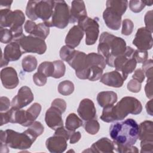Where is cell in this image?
<instances>
[{
    "label": "cell",
    "instance_id": "1",
    "mask_svg": "<svg viewBox=\"0 0 153 153\" xmlns=\"http://www.w3.org/2000/svg\"><path fill=\"white\" fill-rule=\"evenodd\" d=\"M142 106L135 97H123L115 106L108 105L103 108L100 119L106 123H111L124 120L129 114L137 115L141 112Z\"/></svg>",
    "mask_w": 153,
    "mask_h": 153
},
{
    "label": "cell",
    "instance_id": "2",
    "mask_svg": "<svg viewBox=\"0 0 153 153\" xmlns=\"http://www.w3.org/2000/svg\"><path fill=\"white\" fill-rule=\"evenodd\" d=\"M139 125L132 118L112 124L109 135L115 144L121 146H132L138 139Z\"/></svg>",
    "mask_w": 153,
    "mask_h": 153
},
{
    "label": "cell",
    "instance_id": "3",
    "mask_svg": "<svg viewBox=\"0 0 153 153\" xmlns=\"http://www.w3.org/2000/svg\"><path fill=\"white\" fill-rule=\"evenodd\" d=\"M126 47V42L122 38L104 32L100 35L97 51L105 58L106 64L113 68L114 59L123 54Z\"/></svg>",
    "mask_w": 153,
    "mask_h": 153
},
{
    "label": "cell",
    "instance_id": "4",
    "mask_svg": "<svg viewBox=\"0 0 153 153\" xmlns=\"http://www.w3.org/2000/svg\"><path fill=\"white\" fill-rule=\"evenodd\" d=\"M25 20V14L21 10L11 11L9 8L1 9L0 27L10 28L14 35L13 41L17 42L24 35L22 26Z\"/></svg>",
    "mask_w": 153,
    "mask_h": 153
},
{
    "label": "cell",
    "instance_id": "5",
    "mask_svg": "<svg viewBox=\"0 0 153 153\" xmlns=\"http://www.w3.org/2000/svg\"><path fill=\"white\" fill-rule=\"evenodd\" d=\"M0 135L1 144L16 149H29L36 140L26 130L23 133H19L11 129H7L5 131L1 130Z\"/></svg>",
    "mask_w": 153,
    "mask_h": 153
},
{
    "label": "cell",
    "instance_id": "6",
    "mask_svg": "<svg viewBox=\"0 0 153 153\" xmlns=\"http://www.w3.org/2000/svg\"><path fill=\"white\" fill-rule=\"evenodd\" d=\"M54 1H29L26 8V14L30 20L41 19L44 22L49 21L52 16Z\"/></svg>",
    "mask_w": 153,
    "mask_h": 153
},
{
    "label": "cell",
    "instance_id": "7",
    "mask_svg": "<svg viewBox=\"0 0 153 153\" xmlns=\"http://www.w3.org/2000/svg\"><path fill=\"white\" fill-rule=\"evenodd\" d=\"M69 8L65 1H54L51 20L44 22L48 27L65 28L69 22Z\"/></svg>",
    "mask_w": 153,
    "mask_h": 153
},
{
    "label": "cell",
    "instance_id": "8",
    "mask_svg": "<svg viewBox=\"0 0 153 153\" xmlns=\"http://www.w3.org/2000/svg\"><path fill=\"white\" fill-rule=\"evenodd\" d=\"M67 62L75 69V75L78 78L88 79L89 67L87 62V54L84 52L75 50Z\"/></svg>",
    "mask_w": 153,
    "mask_h": 153
},
{
    "label": "cell",
    "instance_id": "9",
    "mask_svg": "<svg viewBox=\"0 0 153 153\" xmlns=\"http://www.w3.org/2000/svg\"><path fill=\"white\" fill-rule=\"evenodd\" d=\"M17 42L20 44L23 53H33L42 54L47 50V45L44 39L30 35L28 36L23 35Z\"/></svg>",
    "mask_w": 153,
    "mask_h": 153
},
{
    "label": "cell",
    "instance_id": "10",
    "mask_svg": "<svg viewBox=\"0 0 153 153\" xmlns=\"http://www.w3.org/2000/svg\"><path fill=\"white\" fill-rule=\"evenodd\" d=\"M77 23L85 33V44L88 45L94 44L99 33V25L97 21L85 16L79 20Z\"/></svg>",
    "mask_w": 153,
    "mask_h": 153
},
{
    "label": "cell",
    "instance_id": "11",
    "mask_svg": "<svg viewBox=\"0 0 153 153\" xmlns=\"http://www.w3.org/2000/svg\"><path fill=\"white\" fill-rule=\"evenodd\" d=\"M133 44L137 48V50L145 51L150 50L153 45L152 32L145 27L139 28L133 40Z\"/></svg>",
    "mask_w": 153,
    "mask_h": 153
},
{
    "label": "cell",
    "instance_id": "12",
    "mask_svg": "<svg viewBox=\"0 0 153 153\" xmlns=\"http://www.w3.org/2000/svg\"><path fill=\"white\" fill-rule=\"evenodd\" d=\"M33 94L29 87L27 86L22 87L18 91L16 96H15L11 103V107L21 109L29 104L33 100Z\"/></svg>",
    "mask_w": 153,
    "mask_h": 153
},
{
    "label": "cell",
    "instance_id": "13",
    "mask_svg": "<svg viewBox=\"0 0 153 153\" xmlns=\"http://www.w3.org/2000/svg\"><path fill=\"white\" fill-rule=\"evenodd\" d=\"M77 112L80 118L85 121L97 118L94 104L89 99H84L80 102Z\"/></svg>",
    "mask_w": 153,
    "mask_h": 153
},
{
    "label": "cell",
    "instance_id": "14",
    "mask_svg": "<svg viewBox=\"0 0 153 153\" xmlns=\"http://www.w3.org/2000/svg\"><path fill=\"white\" fill-rule=\"evenodd\" d=\"M62 112L57 108L51 106L47 109L45 115V121L47 125L53 130L63 126V122L62 117Z\"/></svg>",
    "mask_w": 153,
    "mask_h": 153
},
{
    "label": "cell",
    "instance_id": "15",
    "mask_svg": "<svg viewBox=\"0 0 153 153\" xmlns=\"http://www.w3.org/2000/svg\"><path fill=\"white\" fill-rule=\"evenodd\" d=\"M1 79L3 86L7 89H13L19 83L17 72L12 67H6L1 70Z\"/></svg>",
    "mask_w": 153,
    "mask_h": 153
},
{
    "label": "cell",
    "instance_id": "16",
    "mask_svg": "<svg viewBox=\"0 0 153 153\" xmlns=\"http://www.w3.org/2000/svg\"><path fill=\"white\" fill-rule=\"evenodd\" d=\"M67 139L58 134H54L46 140L45 146L51 153H62L67 148Z\"/></svg>",
    "mask_w": 153,
    "mask_h": 153
},
{
    "label": "cell",
    "instance_id": "17",
    "mask_svg": "<svg viewBox=\"0 0 153 153\" xmlns=\"http://www.w3.org/2000/svg\"><path fill=\"white\" fill-rule=\"evenodd\" d=\"M121 15L106 7L103 13V18L106 25L112 30H118L121 26Z\"/></svg>",
    "mask_w": 153,
    "mask_h": 153
},
{
    "label": "cell",
    "instance_id": "18",
    "mask_svg": "<svg viewBox=\"0 0 153 153\" xmlns=\"http://www.w3.org/2000/svg\"><path fill=\"white\" fill-rule=\"evenodd\" d=\"M87 16V11L83 1H73L69 11V22H78L79 20Z\"/></svg>",
    "mask_w": 153,
    "mask_h": 153
},
{
    "label": "cell",
    "instance_id": "19",
    "mask_svg": "<svg viewBox=\"0 0 153 153\" xmlns=\"http://www.w3.org/2000/svg\"><path fill=\"white\" fill-rule=\"evenodd\" d=\"M114 143L107 137H102L94 142L90 148L83 151L89 152H114Z\"/></svg>",
    "mask_w": 153,
    "mask_h": 153
},
{
    "label": "cell",
    "instance_id": "20",
    "mask_svg": "<svg viewBox=\"0 0 153 153\" xmlns=\"http://www.w3.org/2000/svg\"><path fill=\"white\" fill-rule=\"evenodd\" d=\"M23 53V52L21 50V47L19 42L12 41L4 48V53H2V56L8 62H12L19 60Z\"/></svg>",
    "mask_w": 153,
    "mask_h": 153
},
{
    "label": "cell",
    "instance_id": "21",
    "mask_svg": "<svg viewBox=\"0 0 153 153\" xmlns=\"http://www.w3.org/2000/svg\"><path fill=\"white\" fill-rule=\"evenodd\" d=\"M100 81L106 85L119 88L123 85L124 80L120 72L115 70L104 74Z\"/></svg>",
    "mask_w": 153,
    "mask_h": 153
},
{
    "label": "cell",
    "instance_id": "22",
    "mask_svg": "<svg viewBox=\"0 0 153 153\" xmlns=\"http://www.w3.org/2000/svg\"><path fill=\"white\" fill-rule=\"evenodd\" d=\"M84 31L78 25H74L70 29L65 38V44L72 48L76 47L84 36Z\"/></svg>",
    "mask_w": 153,
    "mask_h": 153
},
{
    "label": "cell",
    "instance_id": "23",
    "mask_svg": "<svg viewBox=\"0 0 153 153\" xmlns=\"http://www.w3.org/2000/svg\"><path fill=\"white\" fill-rule=\"evenodd\" d=\"M138 139L140 141H153V123L152 121H144L139 124Z\"/></svg>",
    "mask_w": 153,
    "mask_h": 153
},
{
    "label": "cell",
    "instance_id": "24",
    "mask_svg": "<svg viewBox=\"0 0 153 153\" xmlns=\"http://www.w3.org/2000/svg\"><path fill=\"white\" fill-rule=\"evenodd\" d=\"M118 99L117 94L115 92L111 91H104L98 93L97 101L100 107L104 108L108 105H114Z\"/></svg>",
    "mask_w": 153,
    "mask_h": 153
},
{
    "label": "cell",
    "instance_id": "25",
    "mask_svg": "<svg viewBox=\"0 0 153 153\" xmlns=\"http://www.w3.org/2000/svg\"><path fill=\"white\" fill-rule=\"evenodd\" d=\"M41 111V106L38 103H34L26 111V115L27 120V127L31 125L39 116Z\"/></svg>",
    "mask_w": 153,
    "mask_h": 153
},
{
    "label": "cell",
    "instance_id": "26",
    "mask_svg": "<svg viewBox=\"0 0 153 153\" xmlns=\"http://www.w3.org/2000/svg\"><path fill=\"white\" fill-rule=\"evenodd\" d=\"M82 126V120L75 114L71 113L66 117L65 122V128L71 132H74L75 130Z\"/></svg>",
    "mask_w": 153,
    "mask_h": 153
},
{
    "label": "cell",
    "instance_id": "27",
    "mask_svg": "<svg viewBox=\"0 0 153 153\" xmlns=\"http://www.w3.org/2000/svg\"><path fill=\"white\" fill-rule=\"evenodd\" d=\"M87 62L88 67L93 66H99L103 69L106 68V62L105 58L99 53H91L87 54Z\"/></svg>",
    "mask_w": 153,
    "mask_h": 153
},
{
    "label": "cell",
    "instance_id": "28",
    "mask_svg": "<svg viewBox=\"0 0 153 153\" xmlns=\"http://www.w3.org/2000/svg\"><path fill=\"white\" fill-rule=\"evenodd\" d=\"M128 5L127 1L108 0L106 2V6L109 7L123 16L126 11Z\"/></svg>",
    "mask_w": 153,
    "mask_h": 153
},
{
    "label": "cell",
    "instance_id": "29",
    "mask_svg": "<svg viewBox=\"0 0 153 153\" xmlns=\"http://www.w3.org/2000/svg\"><path fill=\"white\" fill-rule=\"evenodd\" d=\"M38 62L35 56L28 55L25 56L22 62V69L25 72H31L37 67Z\"/></svg>",
    "mask_w": 153,
    "mask_h": 153
},
{
    "label": "cell",
    "instance_id": "30",
    "mask_svg": "<svg viewBox=\"0 0 153 153\" xmlns=\"http://www.w3.org/2000/svg\"><path fill=\"white\" fill-rule=\"evenodd\" d=\"M49 28L50 27H48L44 23H40L36 25L35 28L30 35L45 40L49 35Z\"/></svg>",
    "mask_w": 153,
    "mask_h": 153
},
{
    "label": "cell",
    "instance_id": "31",
    "mask_svg": "<svg viewBox=\"0 0 153 153\" xmlns=\"http://www.w3.org/2000/svg\"><path fill=\"white\" fill-rule=\"evenodd\" d=\"M137 62L133 57L129 59L123 66L120 72H121L122 76L124 80H126L129 74H131L134 71L136 67Z\"/></svg>",
    "mask_w": 153,
    "mask_h": 153
},
{
    "label": "cell",
    "instance_id": "32",
    "mask_svg": "<svg viewBox=\"0 0 153 153\" xmlns=\"http://www.w3.org/2000/svg\"><path fill=\"white\" fill-rule=\"evenodd\" d=\"M74 91V85L69 80H65L60 82L58 85V91L63 96H69Z\"/></svg>",
    "mask_w": 153,
    "mask_h": 153
},
{
    "label": "cell",
    "instance_id": "33",
    "mask_svg": "<svg viewBox=\"0 0 153 153\" xmlns=\"http://www.w3.org/2000/svg\"><path fill=\"white\" fill-rule=\"evenodd\" d=\"M38 72L47 77L51 76L54 72V65L51 62H42L38 66Z\"/></svg>",
    "mask_w": 153,
    "mask_h": 153
},
{
    "label": "cell",
    "instance_id": "34",
    "mask_svg": "<svg viewBox=\"0 0 153 153\" xmlns=\"http://www.w3.org/2000/svg\"><path fill=\"white\" fill-rule=\"evenodd\" d=\"M44 128L43 125L38 121H35L26 130V131L35 139H36L38 136L41 135L44 132Z\"/></svg>",
    "mask_w": 153,
    "mask_h": 153
},
{
    "label": "cell",
    "instance_id": "35",
    "mask_svg": "<svg viewBox=\"0 0 153 153\" xmlns=\"http://www.w3.org/2000/svg\"><path fill=\"white\" fill-rule=\"evenodd\" d=\"M54 65V72L52 77L54 78H60L62 77L66 71V66L62 60H55L53 62Z\"/></svg>",
    "mask_w": 153,
    "mask_h": 153
},
{
    "label": "cell",
    "instance_id": "36",
    "mask_svg": "<svg viewBox=\"0 0 153 153\" xmlns=\"http://www.w3.org/2000/svg\"><path fill=\"white\" fill-rule=\"evenodd\" d=\"M85 130L91 135L96 134L100 129V124L96 119L86 121L84 124Z\"/></svg>",
    "mask_w": 153,
    "mask_h": 153
},
{
    "label": "cell",
    "instance_id": "37",
    "mask_svg": "<svg viewBox=\"0 0 153 153\" xmlns=\"http://www.w3.org/2000/svg\"><path fill=\"white\" fill-rule=\"evenodd\" d=\"M103 69L99 66H93L89 68L88 79L91 81H97L102 76Z\"/></svg>",
    "mask_w": 153,
    "mask_h": 153
},
{
    "label": "cell",
    "instance_id": "38",
    "mask_svg": "<svg viewBox=\"0 0 153 153\" xmlns=\"http://www.w3.org/2000/svg\"><path fill=\"white\" fill-rule=\"evenodd\" d=\"M13 39L14 35L10 29L0 27V40L2 43H10Z\"/></svg>",
    "mask_w": 153,
    "mask_h": 153
},
{
    "label": "cell",
    "instance_id": "39",
    "mask_svg": "<svg viewBox=\"0 0 153 153\" xmlns=\"http://www.w3.org/2000/svg\"><path fill=\"white\" fill-rule=\"evenodd\" d=\"M75 51V50L74 48L66 45H64L60 50V57L61 59L67 62V61L71 57Z\"/></svg>",
    "mask_w": 153,
    "mask_h": 153
},
{
    "label": "cell",
    "instance_id": "40",
    "mask_svg": "<svg viewBox=\"0 0 153 153\" xmlns=\"http://www.w3.org/2000/svg\"><path fill=\"white\" fill-rule=\"evenodd\" d=\"M134 28V24L133 22L128 19H126L123 21L122 23V29H121V33L124 35H130Z\"/></svg>",
    "mask_w": 153,
    "mask_h": 153
},
{
    "label": "cell",
    "instance_id": "41",
    "mask_svg": "<svg viewBox=\"0 0 153 153\" xmlns=\"http://www.w3.org/2000/svg\"><path fill=\"white\" fill-rule=\"evenodd\" d=\"M146 5L143 1L140 0H131L129 1V8L131 11L137 13L142 11Z\"/></svg>",
    "mask_w": 153,
    "mask_h": 153
},
{
    "label": "cell",
    "instance_id": "42",
    "mask_svg": "<svg viewBox=\"0 0 153 153\" xmlns=\"http://www.w3.org/2000/svg\"><path fill=\"white\" fill-rule=\"evenodd\" d=\"M152 60H146L142 65V70L148 79H152Z\"/></svg>",
    "mask_w": 153,
    "mask_h": 153
},
{
    "label": "cell",
    "instance_id": "43",
    "mask_svg": "<svg viewBox=\"0 0 153 153\" xmlns=\"http://www.w3.org/2000/svg\"><path fill=\"white\" fill-rule=\"evenodd\" d=\"M133 57L137 63H144L148 59V54L147 51L136 50Z\"/></svg>",
    "mask_w": 153,
    "mask_h": 153
},
{
    "label": "cell",
    "instance_id": "44",
    "mask_svg": "<svg viewBox=\"0 0 153 153\" xmlns=\"http://www.w3.org/2000/svg\"><path fill=\"white\" fill-rule=\"evenodd\" d=\"M114 149H115L118 152H138L139 150L137 147L132 146H121L114 143Z\"/></svg>",
    "mask_w": 153,
    "mask_h": 153
},
{
    "label": "cell",
    "instance_id": "45",
    "mask_svg": "<svg viewBox=\"0 0 153 153\" xmlns=\"http://www.w3.org/2000/svg\"><path fill=\"white\" fill-rule=\"evenodd\" d=\"M127 88L131 92L138 93L141 89V83L134 79H132L127 83Z\"/></svg>",
    "mask_w": 153,
    "mask_h": 153
},
{
    "label": "cell",
    "instance_id": "46",
    "mask_svg": "<svg viewBox=\"0 0 153 153\" xmlns=\"http://www.w3.org/2000/svg\"><path fill=\"white\" fill-rule=\"evenodd\" d=\"M47 77L43 75L38 73V72L33 74V81L34 83L39 87L44 85L47 82Z\"/></svg>",
    "mask_w": 153,
    "mask_h": 153
},
{
    "label": "cell",
    "instance_id": "47",
    "mask_svg": "<svg viewBox=\"0 0 153 153\" xmlns=\"http://www.w3.org/2000/svg\"><path fill=\"white\" fill-rule=\"evenodd\" d=\"M140 152L152 153L153 152V141L143 140L140 141Z\"/></svg>",
    "mask_w": 153,
    "mask_h": 153
},
{
    "label": "cell",
    "instance_id": "48",
    "mask_svg": "<svg viewBox=\"0 0 153 153\" xmlns=\"http://www.w3.org/2000/svg\"><path fill=\"white\" fill-rule=\"evenodd\" d=\"M144 21L145 23V27L152 32V11L150 10L148 11L144 17Z\"/></svg>",
    "mask_w": 153,
    "mask_h": 153
},
{
    "label": "cell",
    "instance_id": "49",
    "mask_svg": "<svg viewBox=\"0 0 153 153\" xmlns=\"http://www.w3.org/2000/svg\"><path fill=\"white\" fill-rule=\"evenodd\" d=\"M51 106H55L56 108H57L58 109H59L62 113H63L66 109V102L60 98H57L55 99L51 103Z\"/></svg>",
    "mask_w": 153,
    "mask_h": 153
},
{
    "label": "cell",
    "instance_id": "50",
    "mask_svg": "<svg viewBox=\"0 0 153 153\" xmlns=\"http://www.w3.org/2000/svg\"><path fill=\"white\" fill-rule=\"evenodd\" d=\"M11 103L8 97L1 96L0 98V111L1 112H5L9 109Z\"/></svg>",
    "mask_w": 153,
    "mask_h": 153
},
{
    "label": "cell",
    "instance_id": "51",
    "mask_svg": "<svg viewBox=\"0 0 153 153\" xmlns=\"http://www.w3.org/2000/svg\"><path fill=\"white\" fill-rule=\"evenodd\" d=\"M145 92L148 99H151L152 98V79H147V82L145 87Z\"/></svg>",
    "mask_w": 153,
    "mask_h": 153
},
{
    "label": "cell",
    "instance_id": "52",
    "mask_svg": "<svg viewBox=\"0 0 153 153\" xmlns=\"http://www.w3.org/2000/svg\"><path fill=\"white\" fill-rule=\"evenodd\" d=\"M132 78L140 83H142L145 78V75L142 69H137L135 71L134 74L132 76Z\"/></svg>",
    "mask_w": 153,
    "mask_h": 153
},
{
    "label": "cell",
    "instance_id": "53",
    "mask_svg": "<svg viewBox=\"0 0 153 153\" xmlns=\"http://www.w3.org/2000/svg\"><path fill=\"white\" fill-rule=\"evenodd\" d=\"M36 26V24L33 21L28 20L26 22L25 24L24 29L26 32L30 34L35 28Z\"/></svg>",
    "mask_w": 153,
    "mask_h": 153
},
{
    "label": "cell",
    "instance_id": "54",
    "mask_svg": "<svg viewBox=\"0 0 153 153\" xmlns=\"http://www.w3.org/2000/svg\"><path fill=\"white\" fill-rule=\"evenodd\" d=\"M81 137V134L79 131L72 132L70 135V137H69L70 143L74 144V143H76L77 142H78L79 140Z\"/></svg>",
    "mask_w": 153,
    "mask_h": 153
},
{
    "label": "cell",
    "instance_id": "55",
    "mask_svg": "<svg viewBox=\"0 0 153 153\" xmlns=\"http://www.w3.org/2000/svg\"><path fill=\"white\" fill-rule=\"evenodd\" d=\"M145 108H146L147 113L151 116H152L153 112H152V99L146 103Z\"/></svg>",
    "mask_w": 153,
    "mask_h": 153
},
{
    "label": "cell",
    "instance_id": "56",
    "mask_svg": "<svg viewBox=\"0 0 153 153\" xmlns=\"http://www.w3.org/2000/svg\"><path fill=\"white\" fill-rule=\"evenodd\" d=\"M13 3L12 1H0V6L1 8H2V7H4L5 8H9L10 9L11 5Z\"/></svg>",
    "mask_w": 153,
    "mask_h": 153
},
{
    "label": "cell",
    "instance_id": "57",
    "mask_svg": "<svg viewBox=\"0 0 153 153\" xmlns=\"http://www.w3.org/2000/svg\"><path fill=\"white\" fill-rule=\"evenodd\" d=\"M143 3L145 4V5H148V6H151L152 5V1H143Z\"/></svg>",
    "mask_w": 153,
    "mask_h": 153
}]
</instances>
